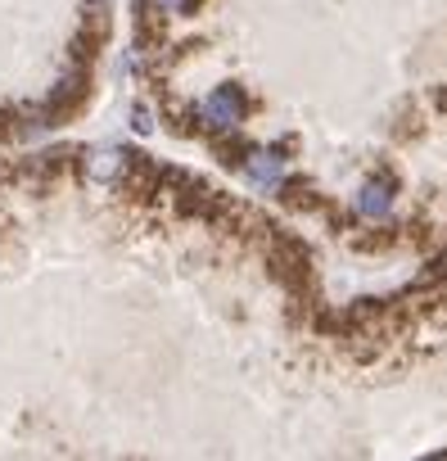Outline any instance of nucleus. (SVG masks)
Returning <instances> with one entry per match:
<instances>
[{
  "mask_svg": "<svg viewBox=\"0 0 447 461\" xmlns=\"http://www.w3.org/2000/svg\"><path fill=\"white\" fill-rule=\"evenodd\" d=\"M86 5H91V10H104V5H109V0H86Z\"/></svg>",
  "mask_w": 447,
  "mask_h": 461,
  "instance_id": "nucleus-7",
  "label": "nucleus"
},
{
  "mask_svg": "<svg viewBox=\"0 0 447 461\" xmlns=\"http://www.w3.org/2000/svg\"><path fill=\"white\" fill-rule=\"evenodd\" d=\"M131 127H136L140 136H145V131H154V122H149V113H145V109H136V113H131Z\"/></svg>",
  "mask_w": 447,
  "mask_h": 461,
  "instance_id": "nucleus-6",
  "label": "nucleus"
},
{
  "mask_svg": "<svg viewBox=\"0 0 447 461\" xmlns=\"http://www.w3.org/2000/svg\"><path fill=\"white\" fill-rule=\"evenodd\" d=\"M240 172H245V181L254 190H267V194L285 185V158L281 154H267V149H249L240 158Z\"/></svg>",
  "mask_w": 447,
  "mask_h": 461,
  "instance_id": "nucleus-2",
  "label": "nucleus"
},
{
  "mask_svg": "<svg viewBox=\"0 0 447 461\" xmlns=\"http://www.w3.org/2000/svg\"><path fill=\"white\" fill-rule=\"evenodd\" d=\"M389 208H393V190L384 181H366L362 194H357V212L375 221V217H389Z\"/></svg>",
  "mask_w": 447,
  "mask_h": 461,
  "instance_id": "nucleus-4",
  "label": "nucleus"
},
{
  "mask_svg": "<svg viewBox=\"0 0 447 461\" xmlns=\"http://www.w3.org/2000/svg\"><path fill=\"white\" fill-rule=\"evenodd\" d=\"M199 122L208 127V131H236L240 122H245V113H249V100H245V91L240 86H217V91H208L203 100H199Z\"/></svg>",
  "mask_w": 447,
  "mask_h": 461,
  "instance_id": "nucleus-1",
  "label": "nucleus"
},
{
  "mask_svg": "<svg viewBox=\"0 0 447 461\" xmlns=\"http://www.w3.org/2000/svg\"><path fill=\"white\" fill-rule=\"evenodd\" d=\"M122 172H127V154H122V149H95V154L86 158V176H91V181L113 185Z\"/></svg>",
  "mask_w": 447,
  "mask_h": 461,
  "instance_id": "nucleus-3",
  "label": "nucleus"
},
{
  "mask_svg": "<svg viewBox=\"0 0 447 461\" xmlns=\"http://www.w3.org/2000/svg\"><path fill=\"white\" fill-rule=\"evenodd\" d=\"M190 5H194V0H149L154 14H185Z\"/></svg>",
  "mask_w": 447,
  "mask_h": 461,
  "instance_id": "nucleus-5",
  "label": "nucleus"
}]
</instances>
